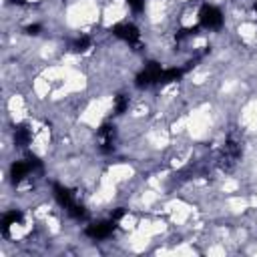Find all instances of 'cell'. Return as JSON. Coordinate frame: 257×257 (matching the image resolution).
Segmentation results:
<instances>
[{"mask_svg":"<svg viewBox=\"0 0 257 257\" xmlns=\"http://www.w3.org/2000/svg\"><path fill=\"white\" fill-rule=\"evenodd\" d=\"M239 157H241V143H239V141H235L233 137H229V139L225 141L223 151H221L219 165H221L223 169H231V167L239 161Z\"/></svg>","mask_w":257,"mask_h":257,"instance_id":"cell-1","label":"cell"},{"mask_svg":"<svg viewBox=\"0 0 257 257\" xmlns=\"http://www.w3.org/2000/svg\"><path fill=\"white\" fill-rule=\"evenodd\" d=\"M199 24H201L203 28H209V30L219 28V26L223 24V14H221V10L215 8V6H211V4H205V6L201 8V12H199Z\"/></svg>","mask_w":257,"mask_h":257,"instance_id":"cell-2","label":"cell"},{"mask_svg":"<svg viewBox=\"0 0 257 257\" xmlns=\"http://www.w3.org/2000/svg\"><path fill=\"white\" fill-rule=\"evenodd\" d=\"M161 70H163V68H161L159 62H149V64L145 66V70H141V72L137 74L135 84H137L139 88H147V86H151V84H157Z\"/></svg>","mask_w":257,"mask_h":257,"instance_id":"cell-3","label":"cell"},{"mask_svg":"<svg viewBox=\"0 0 257 257\" xmlns=\"http://www.w3.org/2000/svg\"><path fill=\"white\" fill-rule=\"evenodd\" d=\"M112 34H114L116 38H120V40L128 42V44H137V42H139V38H141L139 28H137L135 24H128V22L112 26Z\"/></svg>","mask_w":257,"mask_h":257,"instance_id":"cell-4","label":"cell"},{"mask_svg":"<svg viewBox=\"0 0 257 257\" xmlns=\"http://www.w3.org/2000/svg\"><path fill=\"white\" fill-rule=\"evenodd\" d=\"M114 219L110 221H100V223H94V225H88L86 227V235L92 237V239H104L108 237L112 231H114Z\"/></svg>","mask_w":257,"mask_h":257,"instance_id":"cell-5","label":"cell"},{"mask_svg":"<svg viewBox=\"0 0 257 257\" xmlns=\"http://www.w3.org/2000/svg\"><path fill=\"white\" fill-rule=\"evenodd\" d=\"M114 135H116V131H114V126H110V124H102L100 128H98V139H100V149L104 151V153H110L112 149H114Z\"/></svg>","mask_w":257,"mask_h":257,"instance_id":"cell-6","label":"cell"},{"mask_svg":"<svg viewBox=\"0 0 257 257\" xmlns=\"http://www.w3.org/2000/svg\"><path fill=\"white\" fill-rule=\"evenodd\" d=\"M54 197H56L58 205L64 207V209H68V207H72L76 203L74 197H72V193H70V189H66L62 185H54Z\"/></svg>","mask_w":257,"mask_h":257,"instance_id":"cell-7","label":"cell"},{"mask_svg":"<svg viewBox=\"0 0 257 257\" xmlns=\"http://www.w3.org/2000/svg\"><path fill=\"white\" fill-rule=\"evenodd\" d=\"M185 70H187V68H165V70H161L157 84H167V82L179 80V78L185 74Z\"/></svg>","mask_w":257,"mask_h":257,"instance_id":"cell-8","label":"cell"},{"mask_svg":"<svg viewBox=\"0 0 257 257\" xmlns=\"http://www.w3.org/2000/svg\"><path fill=\"white\" fill-rule=\"evenodd\" d=\"M28 141H30V131H28L24 124L16 126V128H14V143H16L18 147H26Z\"/></svg>","mask_w":257,"mask_h":257,"instance_id":"cell-9","label":"cell"},{"mask_svg":"<svg viewBox=\"0 0 257 257\" xmlns=\"http://www.w3.org/2000/svg\"><path fill=\"white\" fill-rule=\"evenodd\" d=\"M18 221H22V213H20V211H10V213H6L4 219H2V231L8 233L10 225H16Z\"/></svg>","mask_w":257,"mask_h":257,"instance_id":"cell-10","label":"cell"},{"mask_svg":"<svg viewBox=\"0 0 257 257\" xmlns=\"http://www.w3.org/2000/svg\"><path fill=\"white\" fill-rule=\"evenodd\" d=\"M88 48H90V36H78L74 40V44H72V50L74 52H84Z\"/></svg>","mask_w":257,"mask_h":257,"instance_id":"cell-11","label":"cell"},{"mask_svg":"<svg viewBox=\"0 0 257 257\" xmlns=\"http://www.w3.org/2000/svg\"><path fill=\"white\" fill-rule=\"evenodd\" d=\"M126 106H128V98H126L124 94H118V96L114 98V112H116V114H122Z\"/></svg>","mask_w":257,"mask_h":257,"instance_id":"cell-12","label":"cell"},{"mask_svg":"<svg viewBox=\"0 0 257 257\" xmlns=\"http://www.w3.org/2000/svg\"><path fill=\"white\" fill-rule=\"evenodd\" d=\"M197 32V28H183L181 32H177V40L181 42V40H185V38H189V36H193Z\"/></svg>","mask_w":257,"mask_h":257,"instance_id":"cell-13","label":"cell"},{"mask_svg":"<svg viewBox=\"0 0 257 257\" xmlns=\"http://www.w3.org/2000/svg\"><path fill=\"white\" fill-rule=\"evenodd\" d=\"M126 4H128L135 12H141V10H143V6H145V0H126Z\"/></svg>","mask_w":257,"mask_h":257,"instance_id":"cell-14","label":"cell"},{"mask_svg":"<svg viewBox=\"0 0 257 257\" xmlns=\"http://www.w3.org/2000/svg\"><path fill=\"white\" fill-rule=\"evenodd\" d=\"M26 32H28V34H38V32H40V26H38V24H32V26L26 28Z\"/></svg>","mask_w":257,"mask_h":257,"instance_id":"cell-15","label":"cell"},{"mask_svg":"<svg viewBox=\"0 0 257 257\" xmlns=\"http://www.w3.org/2000/svg\"><path fill=\"white\" fill-rule=\"evenodd\" d=\"M122 215H124V209H116V211L112 213V217H110V219H114V221H118V219H120Z\"/></svg>","mask_w":257,"mask_h":257,"instance_id":"cell-16","label":"cell"},{"mask_svg":"<svg viewBox=\"0 0 257 257\" xmlns=\"http://www.w3.org/2000/svg\"><path fill=\"white\" fill-rule=\"evenodd\" d=\"M255 12H257V2H255Z\"/></svg>","mask_w":257,"mask_h":257,"instance_id":"cell-17","label":"cell"}]
</instances>
